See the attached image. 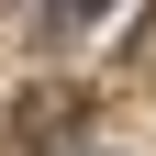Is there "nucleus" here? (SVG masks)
Returning <instances> with one entry per match:
<instances>
[{
  "label": "nucleus",
  "instance_id": "1",
  "mask_svg": "<svg viewBox=\"0 0 156 156\" xmlns=\"http://www.w3.org/2000/svg\"><path fill=\"white\" fill-rule=\"evenodd\" d=\"M78 123H89V101H78L67 78H45V89L0 123V156H56V145H78Z\"/></svg>",
  "mask_w": 156,
  "mask_h": 156
},
{
  "label": "nucleus",
  "instance_id": "2",
  "mask_svg": "<svg viewBox=\"0 0 156 156\" xmlns=\"http://www.w3.org/2000/svg\"><path fill=\"white\" fill-rule=\"evenodd\" d=\"M101 11H112V0H56V11H45V34H78V23H101Z\"/></svg>",
  "mask_w": 156,
  "mask_h": 156
}]
</instances>
